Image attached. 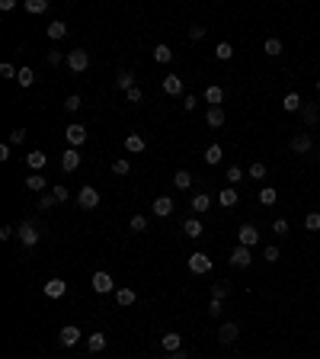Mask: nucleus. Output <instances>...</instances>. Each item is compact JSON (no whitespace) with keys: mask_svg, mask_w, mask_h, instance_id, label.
I'll return each mask as SVG.
<instances>
[{"mask_svg":"<svg viewBox=\"0 0 320 359\" xmlns=\"http://www.w3.org/2000/svg\"><path fill=\"white\" fill-rule=\"evenodd\" d=\"M77 206H80V209H87V212L96 209V206H100V193H96V186H84V189H80V193H77Z\"/></svg>","mask_w":320,"mask_h":359,"instance_id":"f257e3e1","label":"nucleus"},{"mask_svg":"<svg viewBox=\"0 0 320 359\" xmlns=\"http://www.w3.org/2000/svg\"><path fill=\"white\" fill-rule=\"evenodd\" d=\"M16 234H19V241L26 244V247H35V244H39V237H42V234H39V228H35L32 221H22Z\"/></svg>","mask_w":320,"mask_h":359,"instance_id":"f03ea898","label":"nucleus"},{"mask_svg":"<svg viewBox=\"0 0 320 359\" xmlns=\"http://www.w3.org/2000/svg\"><path fill=\"white\" fill-rule=\"evenodd\" d=\"M250 260H253V254H250V247H243V244H237L234 250H231V263L237 270H247L250 266Z\"/></svg>","mask_w":320,"mask_h":359,"instance_id":"7ed1b4c3","label":"nucleus"},{"mask_svg":"<svg viewBox=\"0 0 320 359\" xmlns=\"http://www.w3.org/2000/svg\"><path fill=\"white\" fill-rule=\"evenodd\" d=\"M189 270L199 273V276H205V273H211V257H205V254H189Z\"/></svg>","mask_w":320,"mask_h":359,"instance_id":"20e7f679","label":"nucleus"},{"mask_svg":"<svg viewBox=\"0 0 320 359\" xmlns=\"http://www.w3.org/2000/svg\"><path fill=\"white\" fill-rule=\"evenodd\" d=\"M87 64H90V55L84 49H74V52L67 55V68L77 71V74H80V71H87Z\"/></svg>","mask_w":320,"mask_h":359,"instance_id":"39448f33","label":"nucleus"},{"mask_svg":"<svg viewBox=\"0 0 320 359\" xmlns=\"http://www.w3.org/2000/svg\"><path fill=\"white\" fill-rule=\"evenodd\" d=\"M64 138H67L70 148H80V145L87 141V128H84V125H67V128H64Z\"/></svg>","mask_w":320,"mask_h":359,"instance_id":"423d86ee","label":"nucleus"},{"mask_svg":"<svg viewBox=\"0 0 320 359\" xmlns=\"http://www.w3.org/2000/svg\"><path fill=\"white\" fill-rule=\"evenodd\" d=\"M93 289H96L100 295H106V292H112L115 289V282H112V276H109V273H93Z\"/></svg>","mask_w":320,"mask_h":359,"instance_id":"0eeeda50","label":"nucleus"},{"mask_svg":"<svg viewBox=\"0 0 320 359\" xmlns=\"http://www.w3.org/2000/svg\"><path fill=\"white\" fill-rule=\"evenodd\" d=\"M237 244H243V247H253V244H259V231L253 228V225H243V228L237 231Z\"/></svg>","mask_w":320,"mask_h":359,"instance_id":"6e6552de","label":"nucleus"},{"mask_svg":"<svg viewBox=\"0 0 320 359\" xmlns=\"http://www.w3.org/2000/svg\"><path fill=\"white\" fill-rule=\"evenodd\" d=\"M311 148H314V138H311V135H304V131L291 138V151H294V154H307Z\"/></svg>","mask_w":320,"mask_h":359,"instance_id":"1a4fd4ad","label":"nucleus"},{"mask_svg":"<svg viewBox=\"0 0 320 359\" xmlns=\"http://www.w3.org/2000/svg\"><path fill=\"white\" fill-rule=\"evenodd\" d=\"M77 167H80V154H77V148H67L64 154H61V170H77Z\"/></svg>","mask_w":320,"mask_h":359,"instance_id":"9d476101","label":"nucleus"},{"mask_svg":"<svg viewBox=\"0 0 320 359\" xmlns=\"http://www.w3.org/2000/svg\"><path fill=\"white\" fill-rule=\"evenodd\" d=\"M237 333H240V327H237L234 321H224L221 330H218V340H221V343H234V340H237Z\"/></svg>","mask_w":320,"mask_h":359,"instance_id":"9b49d317","label":"nucleus"},{"mask_svg":"<svg viewBox=\"0 0 320 359\" xmlns=\"http://www.w3.org/2000/svg\"><path fill=\"white\" fill-rule=\"evenodd\" d=\"M205 122H208L211 128H221V125H224V106H208Z\"/></svg>","mask_w":320,"mask_h":359,"instance_id":"f8f14e48","label":"nucleus"},{"mask_svg":"<svg viewBox=\"0 0 320 359\" xmlns=\"http://www.w3.org/2000/svg\"><path fill=\"white\" fill-rule=\"evenodd\" d=\"M58 340H61V346H74V343L80 340V330H77L74 324H67V327H61V333H58Z\"/></svg>","mask_w":320,"mask_h":359,"instance_id":"ddd939ff","label":"nucleus"},{"mask_svg":"<svg viewBox=\"0 0 320 359\" xmlns=\"http://www.w3.org/2000/svg\"><path fill=\"white\" fill-rule=\"evenodd\" d=\"M160 346H163L167 353H180L183 337H180V333H163V337H160Z\"/></svg>","mask_w":320,"mask_h":359,"instance_id":"4468645a","label":"nucleus"},{"mask_svg":"<svg viewBox=\"0 0 320 359\" xmlns=\"http://www.w3.org/2000/svg\"><path fill=\"white\" fill-rule=\"evenodd\" d=\"M170 212H173V199H170V196H157V199H154V215L167 218Z\"/></svg>","mask_w":320,"mask_h":359,"instance_id":"2eb2a0df","label":"nucleus"},{"mask_svg":"<svg viewBox=\"0 0 320 359\" xmlns=\"http://www.w3.org/2000/svg\"><path fill=\"white\" fill-rule=\"evenodd\" d=\"M64 292H67L64 279H48V282H45V295H48V298H61Z\"/></svg>","mask_w":320,"mask_h":359,"instance_id":"dca6fc26","label":"nucleus"},{"mask_svg":"<svg viewBox=\"0 0 320 359\" xmlns=\"http://www.w3.org/2000/svg\"><path fill=\"white\" fill-rule=\"evenodd\" d=\"M163 93H170V97H180V93H183V80L176 77V74L163 77Z\"/></svg>","mask_w":320,"mask_h":359,"instance_id":"f3484780","label":"nucleus"},{"mask_svg":"<svg viewBox=\"0 0 320 359\" xmlns=\"http://www.w3.org/2000/svg\"><path fill=\"white\" fill-rule=\"evenodd\" d=\"M282 106H285V113H298V109H304V103H301V97H298V93H285Z\"/></svg>","mask_w":320,"mask_h":359,"instance_id":"a211bd4d","label":"nucleus"},{"mask_svg":"<svg viewBox=\"0 0 320 359\" xmlns=\"http://www.w3.org/2000/svg\"><path fill=\"white\" fill-rule=\"evenodd\" d=\"M183 231H186V237H202L205 234V228H202V221H199V218H189L183 225Z\"/></svg>","mask_w":320,"mask_h":359,"instance_id":"6ab92c4d","label":"nucleus"},{"mask_svg":"<svg viewBox=\"0 0 320 359\" xmlns=\"http://www.w3.org/2000/svg\"><path fill=\"white\" fill-rule=\"evenodd\" d=\"M135 289H118L115 292V302H118V308H128V305H135Z\"/></svg>","mask_w":320,"mask_h":359,"instance_id":"aec40b11","label":"nucleus"},{"mask_svg":"<svg viewBox=\"0 0 320 359\" xmlns=\"http://www.w3.org/2000/svg\"><path fill=\"white\" fill-rule=\"evenodd\" d=\"M215 58H218V61H231V58H234V45L231 42H218L215 45Z\"/></svg>","mask_w":320,"mask_h":359,"instance_id":"412c9836","label":"nucleus"},{"mask_svg":"<svg viewBox=\"0 0 320 359\" xmlns=\"http://www.w3.org/2000/svg\"><path fill=\"white\" fill-rule=\"evenodd\" d=\"M125 151L128 154H141V151H144V138H141V135H128L125 138Z\"/></svg>","mask_w":320,"mask_h":359,"instance_id":"4be33fe9","label":"nucleus"},{"mask_svg":"<svg viewBox=\"0 0 320 359\" xmlns=\"http://www.w3.org/2000/svg\"><path fill=\"white\" fill-rule=\"evenodd\" d=\"M218 202H221V206H224V209H234V206H237V189H234V186H228V189H221V196H218Z\"/></svg>","mask_w":320,"mask_h":359,"instance_id":"5701e85b","label":"nucleus"},{"mask_svg":"<svg viewBox=\"0 0 320 359\" xmlns=\"http://www.w3.org/2000/svg\"><path fill=\"white\" fill-rule=\"evenodd\" d=\"M189 206H192L199 215H202V212L211 209V199H208V193H199V196H192V202H189Z\"/></svg>","mask_w":320,"mask_h":359,"instance_id":"b1692460","label":"nucleus"},{"mask_svg":"<svg viewBox=\"0 0 320 359\" xmlns=\"http://www.w3.org/2000/svg\"><path fill=\"white\" fill-rule=\"evenodd\" d=\"M115 87L128 93V90H132V87H135V74H132V71H122V74H118V77H115Z\"/></svg>","mask_w":320,"mask_h":359,"instance_id":"393cba45","label":"nucleus"},{"mask_svg":"<svg viewBox=\"0 0 320 359\" xmlns=\"http://www.w3.org/2000/svg\"><path fill=\"white\" fill-rule=\"evenodd\" d=\"M205 103H208V106H221V103H224V90H221V87H208V90H205Z\"/></svg>","mask_w":320,"mask_h":359,"instance_id":"a878e982","label":"nucleus"},{"mask_svg":"<svg viewBox=\"0 0 320 359\" xmlns=\"http://www.w3.org/2000/svg\"><path fill=\"white\" fill-rule=\"evenodd\" d=\"M64 35H67V23H61V19H55L52 23V26H48V39H64Z\"/></svg>","mask_w":320,"mask_h":359,"instance_id":"bb28decb","label":"nucleus"},{"mask_svg":"<svg viewBox=\"0 0 320 359\" xmlns=\"http://www.w3.org/2000/svg\"><path fill=\"white\" fill-rule=\"evenodd\" d=\"M87 346H90V353H103L106 350V333H90Z\"/></svg>","mask_w":320,"mask_h":359,"instance_id":"cd10ccee","label":"nucleus"},{"mask_svg":"<svg viewBox=\"0 0 320 359\" xmlns=\"http://www.w3.org/2000/svg\"><path fill=\"white\" fill-rule=\"evenodd\" d=\"M154 58H157L160 64H170L173 61V49L170 45H157V49H154Z\"/></svg>","mask_w":320,"mask_h":359,"instance_id":"c85d7f7f","label":"nucleus"},{"mask_svg":"<svg viewBox=\"0 0 320 359\" xmlns=\"http://www.w3.org/2000/svg\"><path fill=\"white\" fill-rule=\"evenodd\" d=\"M26 161H29V167H32V170H42V167L48 164V158H45V151H32Z\"/></svg>","mask_w":320,"mask_h":359,"instance_id":"c756f323","label":"nucleus"},{"mask_svg":"<svg viewBox=\"0 0 320 359\" xmlns=\"http://www.w3.org/2000/svg\"><path fill=\"white\" fill-rule=\"evenodd\" d=\"M173 183L180 186V189H189V186H192V173H189V170H176L173 173Z\"/></svg>","mask_w":320,"mask_h":359,"instance_id":"7c9ffc66","label":"nucleus"},{"mask_svg":"<svg viewBox=\"0 0 320 359\" xmlns=\"http://www.w3.org/2000/svg\"><path fill=\"white\" fill-rule=\"evenodd\" d=\"M221 158H224V148H221V145H208L205 161H208V164H221Z\"/></svg>","mask_w":320,"mask_h":359,"instance_id":"2f4dec72","label":"nucleus"},{"mask_svg":"<svg viewBox=\"0 0 320 359\" xmlns=\"http://www.w3.org/2000/svg\"><path fill=\"white\" fill-rule=\"evenodd\" d=\"M16 80H19V87H32V80H35V71H32V68H19Z\"/></svg>","mask_w":320,"mask_h":359,"instance_id":"473e14b6","label":"nucleus"},{"mask_svg":"<svg viewBox=\"0 0 320 359\" xmlns=\"http://www.w3.org/2000/svg\"><path fill=\"white\" fill-rule=\"evenodd\" d=\"M26 186L32 189V193H42V189H45V176H42V173H32V176H26Z\"/></svg>","mask_w":320,"mask_h":359,"instance_id":"72a5a7b5","label":"nucleus"},{"mask_svg":"<svg viewBox=\"0 0 320 359\" xmlns=\"http://www.w3.org/2000/svg\"><path fill=\"white\" fill-rule=\"evenodd\" d=\"M228 292H231L228 282H215V285H211V298H218V302H221V298H228Z\"/></svg>","mask_w":320,"mask_h":359,"instance_id":"f704fd0d","label":"nucleus"},{"mask_svg":"<svg viewBox=\"0 0 320 359\" xmlns=\"http://www.w3.org/2000/svg\"><path fill=\"white\" fill-rule=\"evenodd\" d=\"M26 10L29 13H45V10H48V0H26Z\"/></svg>","mask_w":320,"mask_h":359,"instance_id":"c9c22d12","label":"nucleus"},{"mask_svg":"<svg viewBox=\"0 0 320 359\" xmlns=\"http://www.w3.org/2000/svg\"><path fill=\"white\" fill-rule=\"evenodd\" d=\"M80 106H84V100H80V97H77V93H70V97L64 100V109H67V113H77V109H80Z\"/></svg>","mask_w":320,"mask_h":359,"instance_id":"e433bc0d","label":"nucleus"},{"mask_svg":"<svg viewBox=\"0 0 320 359\" xmlns=\"http://www.w3.org/2000/svg\"><path fill=\"white\" fill-rule=\"evenodd\" d=\"M112 170H115V173H118V176H128V173H132V164H128V161H125V158H118V161H115V164H112Z\"/></svg>","mask_w":320,"mask_h":359,"instance_id":"4c0bfd02","label":"nucleus"},{"mask_svg":"<svg viewBox=\"0 0 320 359\" xmlns=\"http://www.w3.org/2000/svg\"><path fill=\"white\" fill-rule=\"evenodd\" d=\"M301 116H304V122H307V125H314V122H317V119H320V113H317V106H304V109H301Z\"/></svg>","mask_w":320,"mask_h":359,"instance_id":"58836bf2","label":"nucleus"},{"mask_svg":"<svg viewBox=\"0 0 320 359\" xmlns=\"http://www.w3.org/2000/svg\"><path fill=\"white\" fill-rule=\"evenodd\" d=\"M304 228H307V231H320V215H317V212H311V215L304 218Z\"/></svg>","mask_w":320,"mask_h":359,"instance_id":"ea45409f","label":"nucleus"},{"mask_svg":"<svg viewBox=\"0 0 320 359\" xmlns=\"http://www.w3.org/2000/svg\"><path fill=\"white\" fill-rule=\"evenodd\" d=\"M22 141H26V128H13V131H10V141H7V145H22Z\"/></svg>","mask_w":320,"mask_h":359,"instance_id":"a19ab883","label":"nucleus"},{"mask_svg":"<svg viewBox=\"0 0 320 359\" xmlns=\"http://www.w3.org/2000/svg\"><path fill=\"white\" fill-rule=\"evenodd\" d=\"M266 55H272V58L282 55V42L279 39H266Z\"/></svg>","mask_w":320,"mask_h":359,"instance_id":"79ce46f5","label":"nucleus"},{"mask_svg":"<svg viewBox=\"0 0 320 359\" xmlns=\"http://www.w3.org/2000/svg\"><path fill=\"white\" fill-rule=\"evenodd\" d=\"M259 202H263V206H272V202H276V189H272V186H266L263 193H259Z\"/></svg>","mask_w":320,"mask_h":359,"instance_id":"37998d69","label":"nucleus"},{"mask_svg":"<svg viewBox=\"0 0 320 359\" xmlns=\"http://www.w3.org/2000/svg\"><path fill=\"white\" fill-rule=\"evenodd\" d=\"M240 180H243V170H240V167H228V183L234 186V183H240Z\"/></svg>","mask_w":320,"mask_h":359,"instance_id":"c03bdc74","label":"nucleus"},{"mask_svg":"<svg viewBox=\"0 0 320 359\" xmlns=\"http://www.w3.org/2000/svg\"><path fill=\"white\" fill-rule=\"evenodd\" d=\"M132 231H147V218H144V215H135V218H132Z\"/></svg>","mask_w":320,"mask_h":359,"instance_id":"a18cd8bd","label":"nucleus"},{"mask_svg":"<svg viewBox=\"0 0 320 359\" xmlns=\"http://www.w3.org/2000/svg\"><path fill=\"white\" fill-rule=\"evenodd\" d=\"M272 231H276L279 237H282V234H288V221H285V218H276V221H272Z\"/></svg>","mask_w":320,"mask_h":359,"instance_id":"49530a36","label":"nucleus"},{"mask_svg":"<svg viewBox=\"0 0 320 359\" xmlns=\"http://www.w3.org/2000/svg\"><path fill=\"white\" fill-rule=\"evenodd\" d=\"M250 176L253 180H263L266 176V164H250Z\"/></svg>","mask_w":320,"mask_h":359,"instance_id":"de8ad7c7","label":"nucleus"},{"mask_svg":"<svg viewBox=\"0 0 320 359\" xmlns=\"http://www.w3.org/2000/svg\"><path fill=\"white\" fill-rule=\"evenodd\" d=\"M189 39H205V26H189Z\"/></svg>","mask_w":320,"mask_h":359,"instance_id":"09e8293b","label":"nucleus"},{"mask_svg":"<svg viewBox=\"0 0 320 359\" xmlns=\"http://www.w3.org/2000/svg\"><path fill=\"white\" fill-rule=\"evenodd\" d=\"M125 97H128V103H141V100H144V93H141L138 87H132V90L125 93Z\"/></svg>","mask_w":320,"mask_h":359,"instance_id":"8fccbe9b","label":"nucleus"},{"mask_svg":"<svg viewBox=\"0 0 320 359\" xmlns=\"http://www.w3.org/2000/svg\"><path fill=\"white\" fill-rule=\"evenodd\" d=\"M52 196H55L58 202H67V196H70V193H67L64 186H55V189H52Z\"/></svg>","mask_w":320,"mask_h":359,"instance_id":"3c124183","label":"nucleus"},{"mask_svg":"<svg viewBox=\"0 0 320 359\" xmlns=\"http://www.w3.org/2000/svg\"><path fill=\"white\" fill-rule=\"evenodd\" d=\"M55 202H58L55 196H42V199H39V209H42V212H48V209L55 206Z\"/></svg>","mask_w":320,"mask_h":359,"instance_id":"603ef678","label":"nucleus"},{"mask_svg":"<svg viewBox=\"0 0 320 359\" xmlns=\"http://www.w3.org/2000/svg\"><path fill=\"white\" fill-rule=\"evenodd\" d=\"M263 257H266L269 263H276V260H279L282 254H279V247H266V250H263Z\"/></svg>","mask_w":320,"mask_h":359,"instance_id":"864d4df0","label":"nucleus"},{"mask_svg":"<svg viewBox=\"0 0 320 359\" xmlns=\"http://www.w3.org/2000/svg\"><path fill=\"white\" fill-rule=\"evenodd\" d=\"M208 315H211V318L221 315V302H218V298H211V302H208Z\"/></svg>","mask_w":320,"mask_h":359,"instance_id":"5fc2aeb1","label":"nucleus"},{"mask_svg":"<svg viewBox=\"0 0 320 359\" xmlns=\"http://www.w3.org/2000/svg\"><path fill=\"white\" fill-rule=\"evenodd\" d=\"M195 106H199V100H195V97H183V109H186V113H192Z\"/></svg>","mask_w":320,"mask_h":359,"instance_id":"6e6d98bb","label":"nucleus"},{"mask_svg":"<svg viewBox=\"0 0 320 359\" xmlns=\"http://www.w3.org/2000/svg\"><path fill=\"white\" fill-rule=\"evenodd\" d=\"M0 74H4V77H16L19 71H16L13 64H0Z\"/></svg>","mask_w":320,"mask_h":359,"instance_id":"4d7b16f0","label":"nucleus"},{"mask_svg":"<svg viewBox=\"0 0 320 359\" xmlns=\"http://www.w3.org/2000/svg\"><path fill=\"white\" fill-rule=\"evenodd\" d=\"M61 61H67L61 52H48V64H61Z\"/></svg>","mask_w":320,"mask_h":359,"instance_id":"13d9d810","label":"nucleus"},{"mask_svg":"<svg viewBox=\"0 0 320 359\" xmlns=\"http://www.w3.org/2000/svg\"><path fill=\"white\" fill-rule=\"evenodd\" d=\"M13 231H16V228H10V225H4V228H0V237H4V241H10V237H13Z\"/></svg>","mask_w":320,"mask_h":359,"instance_id":"bf43d9fd","label":"nucleus"},{"mask_svg":"<svg viewBox=\"0 0 320 359\" xmlns=\"http://www.w3.org/2000/svg\"><path fill=\"white\" fill-rule=\"evenodd\" d=\"M170 359H189V356H186V353H173Z\"/></svg>","mask_w":320,"mask_h":359,"instance_id":"052dcab7","label":"nucleus"},{"mask_svg":"<svg viewBox=\"0 0 320 359\" xmlns=\"http://www.w3.org/2000/svg\"><path fill=\"white\" fill-rule=\"evenodd\" d=\"M317 93H320V80H317Z\"/></svg>","mask_w":320,"mask_h":359,"instance_id":"680f3d73","label":"nucleus"}]
</instances>
